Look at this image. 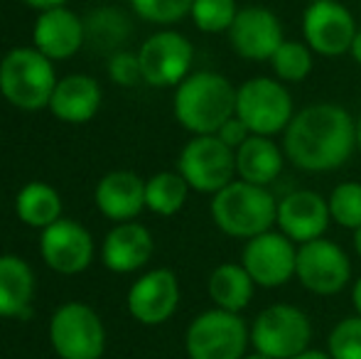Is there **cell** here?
<instances>
[{"instance_id": "obj_1", "label": "cell", "mask_w": 361, "mask_h": 359, "mask_svg": "<svg viewBox=\"0 0 361 359\" xmlns=\"http://www.w3.org/2000/svg\"><path fill=\"white\" fill-rule=\"evenodd\" d=\"M357 150V118L344 106L319 101L300 109L283 133V153L302 173H332Z\"/></svg>"}, {"instance_id": "obj_12", "label": "cell", "mask_w": 361, "mask_h": 359, "mask_svg": "<svg viewBox=\"0 0 361 359\" xmlns=\"http://www.w3.org/2000/svg\"><path fill=\"white\" fill-rule=\"evenodd\" d=\"M359 28L352 10L337 0H312L302 15L305 44L319 57L347 54Z\"/></svg>"}, {"instance_id": "obj_10", "label": "cell", "mask_w": 361, "mask_h": 359, "mask_svg": "<svg viewBox=\"0 0 361 359\" xmlns=\"http://www.w3.org/2000/svg\"><path fill=\"white\" fill-rule=\"evenodd\" d=\"M143 82L155 89H170L190 77L195 47L177 30H160L150 35L138 49Z\"/></svg>"}, {"instance_id": "obj_29", "label": "cell", "mask_w": 361, "mask_h": 359, "mask_svg": "<svg viewBox=\"0 0 361 359\" xmlns=\"http://www.w3.org/2000/svg\"><path fill=\"white\" fill-rule=\"evenodd\" d=\"M238 10L241 8L236 5V0H195L190 15L197 30L207 35H219L228 32Z\"/></svg>"}, {"instance_id": "obj_4", "label": "cell", "mask_w": 361, "mask_h": 359, "mask_svg": "<svg viewBox=\"0 0 361 359\" xmlns=\"http://www.w3.org/2000/svg\"><path fill=\"white\" fill-rule=\"evenodd\" d=\"M57 82L54 62L35 47H15L0 59V94L20 111L49 109Z\"/></svg>"}, {"instance_id": "obj_41", "label": "cell", "mask_w": 361, "mask_h": 359, "mask_svg": "<svg viewBox=\"0 0 361 359\" xmlns=\"http://www.w3.org/2000/svg\"><path fill=\"white\" fill-rule=\"evenodd\" d=\"M243 359H271V357H266V355H261V352H256V350H253L251 355H246Z\"/></svg>"}, {"instance_id": "obj_15", "label": "cell", "mask_w": 361, "mask_h": 359, "mask_svg": "<svg viewBox=\"0 0 361 359\" xmlns=\"http://www.w3.org/2000/svg\"><path fill=\"white\" fill-rule=\"evenodd\" d=\"M39 254L47 269L54 273L76 276V273H84L94 261V239L84 224L62 217L52 226L42 229Z\"/></svg>"}, {"instance_id": "obj_6", "label": "cell", "mask_w": 361, "mask_h": 359, "mask_svg": "<svg viewBox=\"0 0 361 359\" xmlns=\"http://www.w3.org/2000/svg\"><path fill=\"white\" fill-rule=\"evenodd\" d=\"M312 342V320L290 303H276L251 322V347L271 359H293Z\"/></svg>"}, {"instance_id": "obj_26", "label": "cell", "mask_w": 361, "mask_h": 359, "mask_svg": "<svg viewBox=\"0 0 361 359\" xmlns=\"http://www.w3.org/2000/svg\"><path fill=\"white\" fill-rule=\"evenodd\" d=\"M190 185L180 173L162 170L145 180V209L160 217H172L185 207Z\"/></svg>"}, {"instance_id": "obj_42", "label": "cell", "mask_w": 361, "mask_h": 359, "mask_svg": "<svg viewBox=\"0 0 361 359\" xmlns=\"http://www.w3.org/2000/svg\"><path fill=\"white\" fill-rule=\"evenodd\" d=\"M310 3H312V0H310Z\"/></svg>"}, {"instance_id": "obj_11", "label": "cell", "mask_w": 361, "mask_h": 359, "mask_svg": "<svg viewBox=\"0 0 361 359\" xmlns=\"http://www.w3.org/2000/svg\"><path fill=\"white\" fill-rule=\"evenodd\" d=\"M295 278L314 296H337L352 281V259L339 244L319 236L298 246Z\"/></svg>"}, {"instance_id": "obj_9", "label": "cell", "mask_w": 361, "mask_h": 359, "mask_svg": "<svg viewBox=\"0 0 361 359\" xmlns=\"http://www.w3.org/2000/svg\"><path fill=\"white\" fill-rule=\"evenodd\" d=\"M177 173L187 180L190 190L216 195L236 180V150L219 140V135H192L177 158Z\"/></svg>"}, {"instance_id": "obj_18", "label": "cell", "mask_w": 361, "mask_h": 359, "mask_svg": "<svg viewBox=\"0 0 361 359\" xmlns=\"http://www.w3.org/2000/svg\"><path fill=\"white\" fill-rule=\"evenodd\" d=\"M32 47L52 62H62L86 44V25L67 5L44 10L37 15L32 28Z\"/></svg>"}, {"instance_id": "obj_14", "label": "cell", "mask_w": 361, "mask_h": 359, "mask_svg": "<svg viewBox=\"0 0 361 359\" xmlns=\"http://www.w3.org/2000/svg\"><path fill=\"white\" fill-rule=\"evenodd\" d=\"M226 35L233 52L248 62H271L276 49L286 42L281 18L261 5H248L238 10Z\"/></svg>"}, {"instance_id": "obj_30", "label": "cell", "mask_w": 361, "mask_h": 359, "mask_svg": "<svg viewBox=\"0 0 361 359\" xmlns=\"http://www.w3.org/2000/svg\"><path fill=\"white\" fill-rule=\"evenodd\" d=\"M327 205L334 224L357 231L361 226V182H339L327 197Z\"/></svg>"}, {"instance_id": "obj_22", "label": "cell", "mask_w": 361, "mask_h": 359, "mask_svg": "<svg viewBox=\"0 0 361 359\" xmlns=\"http://www.w3.org/2000/svg\"><path fill=\"white\" fill-rule=\"evenodd\" d=\"M35 271L23 256L0 254V317L27 320L35 298Z\"/></svg>"}, {"instance_id": "obj_32", "label": "cell", "mask_w": 361, "mask_h": 359, "mask_svg": "<svg viewBox=\"0 0 361 359\" xmlns=\"http://www.w3.org/2000/svg\"><path fill=\"white\" fill-rule=\"evenodd\" d=\"M327 352L332 359H361V315H349L332 327Z\"/></svg>"}, {"instance_id": "obj_33", "label": "cell", "mask_w": 361, "mask_h": 359, "mask_svg": "<svg viewBox=\"0 0 361 359\" xmlns=\"http://www.w3.org/2000/svg\"><path fill=\"white\" fill-rule=\"evenodd\" d=\"M106 72H109V79L116 84V87H138L143 82V69H140V59L138 52H126V49H118L109 57V64H106Z\"/></svg>"}, {"instance_id": "obj_5", "label": "cell", "mask_w": 361, "mask_h": 359, "mask_svg": "<svg viewBox=\"0 0 361 359\" xmlns=\"http://www.w3.org/2000/svg\"><path fill=\"white\" fill-rule=\"evenodd\" d=\"M251 345V327L238 312L221 308L204 310L185 332V352L190 359H243Z\"/></svg>"}, {"instance_id": "obj_7", "label": "cell", "mask_w": 361, "mask_h": 359, "mask_svg": "<svg viewBox=\"0 0 361 359\" xmlns=\"http://www.w3.org/2000/svg\"><path fill=\"white\" fill-rule=\"evenodd\" d=\"M236 116L253 135L286 133L295 116L293 96L281 79L253 77L236 89Z\"/></svg>"}, {"instance_id": "obj_37", "label": "cell", "mask_w": 361, "mask_h": 359, "mask_svg": "<svg viewBox=\"0 0 361 359\" xmlns=\"http://www.w3.org/2000/svg\"><path fill=\"white\" fill-rule=\"evenodd\" d=\"M352 305L357 310V315H361V276L357 278V283L352 288Z\"/></svg>"}, {"instance_id": "obj_19", "label": "cell", "mask_w": 361, "mask_h": 359, "mask_svg": "<svg viewBox=\"0 0 361 359\" xmlns=\"http://www.w3.org/2000/svg\"><path fill=\"white\" fill-rule=\"evenodd\" d=\"M155 241L147 226L140 221H121L104 236L101 244V261L114 273H135L152 259Z\"/></svg>"}, {"instance_id": "obj_16", "label": "cell", "mask_w": 361, "mask_h": 359, "mask_svg": "<svg viewBox=\"0 0 361 359\" xmlns=\"http://www.w3.org/2000/svg\"><path fill=\"white\" fill-rule=\"evenodd\" d=\"M180 281L175 271L170 269H152L143 273L128 291V312L140 325L155 327L167 322L180 308Z\"/></svg>"}, {"instance_id": "obj_20", "label": "cell", "mask_w": 361, "mask_h": 359, "mask_svg": "<svg viewBox=\"0 0 361 359\" xmlns=\"http://www.w3.org/2000/svg\"><path fill=\"white\" fill-rule=\"evenodd\" d=\"M94 202L114 224L133 221L145 209V180L130 170L106 173L94 190Z\"/></svg>"}, {"instance_id": "obj_39", "label": "cell", "mask_w": 361, "mask_h": 359, "mask_svg": "<svg viewBox=\"0 0 361 359\" xmlns=\"http://www.w3.org/2000/svg\"><path fill=\"white\" fill-rule=\"evenodd\" d=\"M354 251H357V256L361 259V226L354 231Z\"/></svg>"}, {"instance_id": "obj_31", "label": "cell", "mask_w": 361, "mask_h": 359, "mask_svg": "<svg viewBox=\"0 0 361 359\" xmlns=\"http://www.w3.org/2000/svg\"><path fill=\"white\" fill-rule=\"evenodd\" d=\"M192 3H195V0H130L133 13L138 15L140 20L160 25V28L175 25V23H180L182 18H187L192 10Z\"/></svg>"}, {"instance_id": "obj_8", "label": "cell", "mask_w": 361, "mask_h": 359, "mask_svg": "<svg viewBox=\"0 0 361 359\" xmlns=\"http://www.w3.org/2000/svg\"><path fill=\"white\" fill-rule=\"evenodd\" d=\"M49 345L59 359H101L106 352V327L86 303H64L49 317Z\"/></svg>"}, {"instance_id": "obj_38", "label": "cell", "mask_w": 361, "mask_h": 359, "mask_svg": "<svg viewBox=\"0 0 361 359\" xmlns=\"http://www.w3.org/2000/svg\"><path fill=\"white\" fill-rule=\"evenodd\" d=\"M349 54L354 57V62H359V64H361V30L357 32V37H354L352 47H349Z\"/></svg>"}, {"instance_id": "obj_23", "label": "cell", "mask_w": 361, "mask_h": 359, "mask_svg": "<svg viewBox=\"0 0 361 359\" xmlns=\"http://www.w3.org/2000/svg\"><path fill=\"white\" fill-rule=\"evenodd\" d=\"M286 153L268 135H251L236 150V178L251 185L271 187L286 168Z\"/></svg>"}, {"instance_id": "obj_28", "label": "cell", "mask_w": 361, "mask_h": 359, "mask_svg": "<svg viewBox=\"0 0 361 359\" xmlns=\"http://www.w3.org/2000/svg\"><path fill=\"white\" fill-rule=\"evenodd\" d=\"M312 49L298 39H286L271 57V69L283 84H298L312 72Z\"/></svg>"}, {"instance_id": "obj_13", "label": "cell", "mask_w": 361, "mask_h": 359, "mask_svg": "<svg viewBox=\"0 0 361 359\" xmlns=\"http://www.w3.org/2000/svg\"><path fill=\"white\" fill-rule=\"evenodd\" d=\"M241 266L253 283L261 288H281L295 278L298 269V244L283 231H266L246 241Z\"/></svg>"}, {"instance_id": "obj_24", "label": "cell", "mask_w": 361, "mask_h": 359, "mask_svg": "<svg viewBox=\"0 0 361 359\" xmlns=\"http://www.w3.org/2000/svg\"><path fill=\"white\" fill-rule=\"evenodd\" d=\"M207 291H209L214 308L241 315V310H246L251 303L256 283L241 264H221L212 271Z\"/></svg>"}, {"instance_id": "obj_2", "label": "cell", "mask_w": 361, "mask_h": 359, "mask_svg": "<svg viewBox=\"0 0 361 359\" xmlns=\"http://www.w3.org/2000/svg\"><path fill=\"white\" fill-rule=\"evenodd\" d=\"M172 111L192 135H216L236 116V87L219 72H195L175 87Z\"/></svg>"}, {"instance_id": "obj_35", "label": "cell", "mask_w": 361, "mask_h": 359, "mask_svg": "<svg viewBox=\"0 0 361 359\" xmlns=\"http://www.w3.org/2000/svg\"><path fill=\"white\" fill-rule=\"evenodd\" d=\"M27 8L32 10H39V13H44V10H52V8H62V5H67V0H23Z\"/></svg>"}, {"instance_id": "obj_40", "label": "cell", "mask_w": 361, "mask_h": 359, "mask_svg": "<svg viewBox=\"0 0 361 359\" xmlns=\"http://www.w3.org/2000/svg\"><path fill=\"white\" fill-rule=\"evenodd\" d=\"M357 148L361 150V114H359V118H357Z\"/></svg>"}, {"instance_id": "obj_27", "label": "cell", "mask_w": 361, "mask_h": 359, "mask_svg": "<svg viewBox=\"0 0 361 359\" xmlns=\"http://www.w3.org/2000/svg\"><path fill=\"white\" fill-rule=\"evenodd\" d=\"M86 42L99 52H118L121 44L130 37V20L116 8H99L84 20Z\"/></svg>"}, {"instance_id": "obj_3", "label": "cell", "mask_w": 361, "mask_h": 359, "mask_svg": "<svg viewBox=\"0 0 361 359\" xmlns=\"http://www.w3.org/2000/svg\"><path fill=\"white\" fill-rule=\"evenodd\" d=\"M209 214L221 234L248 241L276 226L278 197L271 192V187L233 180L212 195Z\"/></svg>"}, {"instance_id": "obj_25", "label": "cell", "mask_w": 361, "mask_h": 359, "mask_svg": "<svg viewBox=\"0 0 361 359\" xmlns=\"http://www.w3.org/2000/svg\"><path fill=\"white\" fill-rule=\"evenodd\" d=\"M15 214L25 226L47 229L62 219V197L47 182H27L15 197Z\"/></svg>"}, {"instance_id": "obj_34", "label": "cell", "mask_w": 361, "mask_h": 359, "mask_svg": "<svg viewBox=\"0 0 361 359\" xmlns=\"http://www.w3.org/2000/svg\"><path fill=\"white\" fill-rule=\"evenodd\" d=\"M216 135H219V140H224L231 150H238L253 133L248 130V126L243 123L238 116H231V118H228L226 123L216 130Z\"/></svg>"}, {"instance_id": "obj_17", "label": "cell", "mask_w": 361, "mask_h": 359, "mask_svg": "<svg viewBox=\"0 0 361 359\" xmlns=\"http://www.w3.org/2000/svg\"><path fill=\"white\" fill-rule=\"evenodd\" d=\"M329 221L332 217H329L327 197L314 190H293L278 200L276 226L298 246L324 236Z\"/></svg>"}, {"instance_id": "obj_36", "label": "cell", "mask_w": 361, "mask_h": 359, "mask_svg": "<svg viewBox=\"0 0 361 359\" xmlns=\"http://www.w3.org/2000/svg\"><path fill=\"white\" fill-rule=\"evenodd\" d=\"M293 359H332V357H329L327 350H312V347H307V350L295 355Z\"/></svg>"}, {"instance_id": "obj_21", "label": "cell", "mask_w": 361, "mask_h": 359, "mask_svg": "<svg viewBox=\"0 0 361 359\" xmlns=\"http://www.w3.org/2000/svg\"><path fill=\"white\" fill-rule=\"evenodd\" d=\"M101 101H104V91H101L94 77L69 74V77L59 79L57 87H54V94L49 99V111L62 123L81 126L89 123L99 114Z\"/></svg>"}]
</instances>
